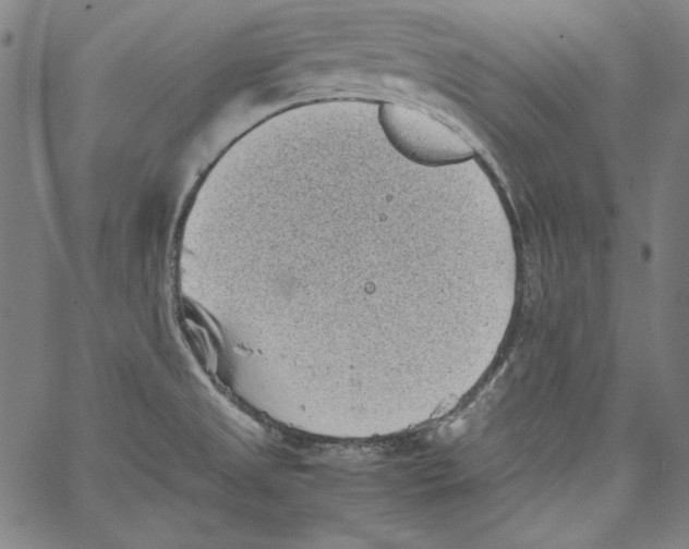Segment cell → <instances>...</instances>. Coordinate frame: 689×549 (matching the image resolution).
<instances>
[{
  "instance_id": "6da1fadb",
  "label": "cell",
  "mask_w": 689,
  "mask_h": 549,
  "mask_svg": "<svg viewBox=\"0 0 689 549\" xmlns=\"http://www.w3.org/2000/svg\"><path fill=\"white\" fill-rule=\"evenodd\" d=\"M378 117L391 143L415 159L444 162L472 154L471 147L457 132L415 107L384 102Z\"/></svg>"
}]
</instances>
